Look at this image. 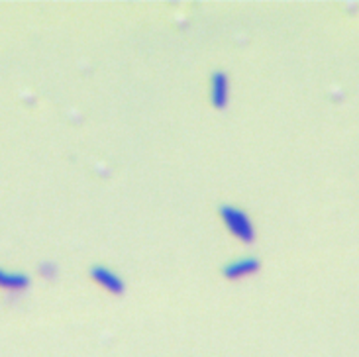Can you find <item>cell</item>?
Wrapping results in <instances>:
<instances>
[{
    "mask_svg": "<svg viewBox=\"0 0 359 357\" xmlns=\"http://www.w3.org/2000/svg\"><path fill=\"white\" fill-rule=\"evenodd\" d=\"M222 218L226 222L228 230L232 231L242 242H251L254 240V226L246 216V212L232 208V206H222Z\"/></svg>",
    "mask_w": 359,
    "mask_h": 357,
    "instance_id": "cell-1",
    "label": "cell"
},
{
    "mask_svg": "<svg viewBox=\"0 0 359 357\" xmlns=\"http://www.w3.org/2000/svg\"><path fill=\"white\" fill-rule=\"evenodd\" d=\"M93 279L98 284H103L104 289H108L110 293H120L122 291V281L118 279V275H114L112 271L104 269V267H94L93 271Z\"/></svg>",
    "mask_w": 359,
    "mask_h": 357,
    "instance_id": "cell-2",
    "label": "cell"
},
{
    "mask_svg": "<svg viewBox=\"0 0 359 357\" xmlns=\"http://www.w3.org/2000/svg\"><path fill=\"white\" fill-rule=\"evenodd\" d=\"M256 269H257L256 259H249V257H246V259H240V261L230 263L226 269H224V273H226V277H230V279H240V277L251 275Z\"/></svg>",
    "mask_w": 359,
    "mask_h": 357,
    "instance_id": "cell-3",
    "label": "cell"
},
{
    "mask_svg": "<svg viewBox=\"0 0 359 357\" xmlns=\"http://www.w3.org/2000/svg\"><path fill=\"white\" fill-rule=\"evenodd\" d=\"M28 287V277L20 273H8L0 269V289L6 291H22Z\"/></svg>",
    "mask_w": 359,
    "mask_h": 357,
    "instance_id": "cell-4",
    "label": "cell"
},
{
    "mask_svg": "<svg viewBox=\"0 0 359 357\" xmlns=\"http://www.w3.org/2000/svg\"><path fill=\"white\" fill-rule=\"evenodd\" d=\"M228 98V83L226 75L216 73L212 79V100L216 106H224Z\"/></svg>",
    "mask_w": 359,
    "mask_h": 357,
    "instance_id": "cell-5",
    "label": "cell"
}]
</instances>
